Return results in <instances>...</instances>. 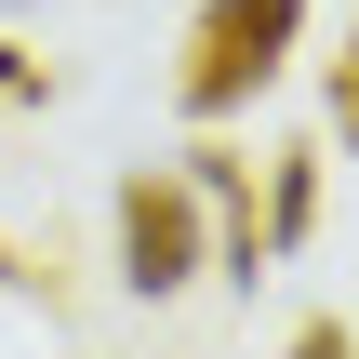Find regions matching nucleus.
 Segmentation results:
<instances>
[{
	"label": "nucleus",
	"mask_w": 359,
	"mask_h": 359,
	"mask_svg": "<svg viewBox=\"0 0 359 359\" xmlns=\"http://www.w3.org/2000/svg\"><path fill=\"white\" fill-rule=\"evenodd\" d=\"M293 40H306V0H200V27H187V67H173L187 120H226V107H253V93L293 67Z\"/></svg>",
	"instance_id": "obj_1"
},
{
	"label": "nucleus",
	"mask_w": 359,
	"mask_h": 359,
	"mask_svg": "<svg viewBox=\"0 0 359 359\" xmlns=\"http://www.w3.org/2000/svg\"><path fill=\"white\" fill-rule=\"evenodd\" d=\"M200 266H213V226H200L187 160H173V173H133V187H120V280L160 306V293H187Z\"/></svg>",
	"instance_id": "obj_2"
},
{
	"label": "nucleus",
	"mask_w": 359,
	"mask_h": 359,
	"mask_svg": "<svg viewBox=\"0 0 359 359\" xmlns=\"http://www.w3.org/2000/svg\"><path fill=\"white\" fill-rule=\"evenodd\" d=\"M187 187H200L226 226H266V213H253V173H240V147H213V133H200V147H187Z\"/></svg>",
	"instance_id": "obj_3"
},
{
	"label": "nucleus",
	"mask_w": 359,
	"mask_h": 359,
	"mask_svg": "<svg viewBox=\"0 0 359 359\" xmlns=\"http://www.w3.org/2000/svg\"><path fill=\"white\" fill-rule=\"evenodd\" d=\"M306 226H320V160H306V147H293V160H280V173H266V240H280V253H293V240H306Z\"/></svg>",
	"instance_id": "obj_4"
},
{
	"label": "nucleus",
	"mask_w": 359,
	"mask_h": 359,
	"mask_svg": "<svg viewBox=\"0 0 359 359\" xmlns=\"http://www.w3.org/2000/svg\"><path fill=\"white\" fill-rule=\"evenodd\" d=\"M333 133L359 147V27H346V53H333Z\"/></svg>",
	"instance_id": "obj_5"
},
{
	"label": "nucleus",
	"mask_w": 359,
	"mask_h": 359,
	"mask_svg": "<svg viewBox=\"0 0 359 359\" xmlns=\"http://www.w3.org/2000/svg\"><path fill=\"white\" fill-rule=\"evenodd\" d=\"M0 93H13V107H27V93H40V67H27V53H13V40H0Z\"/></svg>",
	"instance_id": "obj_6"
},
{
	"label": "nucleus",
	"mask_w": 359,
	"mask_h": 359,
	"mask_svg": "<svg viewBox=\"0 0 359 359\" xmlns=\"http://www.w3.org/2000/svg\"><path fill=\"white\" fill-rule=\"evenodd\" d=\"M0 280H13V253H0Z\"/></svg>",
	"instance_id": "obj_7"
},
{
	"label": "nucleus",
	"mask_w": 359,
	"mask_h": 359,
	"mask_svg": "<svg viewBox=\"0 0 359 359\" xmlns=\"http://www.w3.org/2000/svg\"><path fill=\"white\" fill-rule=\"evenodd\" d=\"M13 13H27V0H13Z\"/></svg>",
	"instance_id": "obj_8"
}]
</instances>
